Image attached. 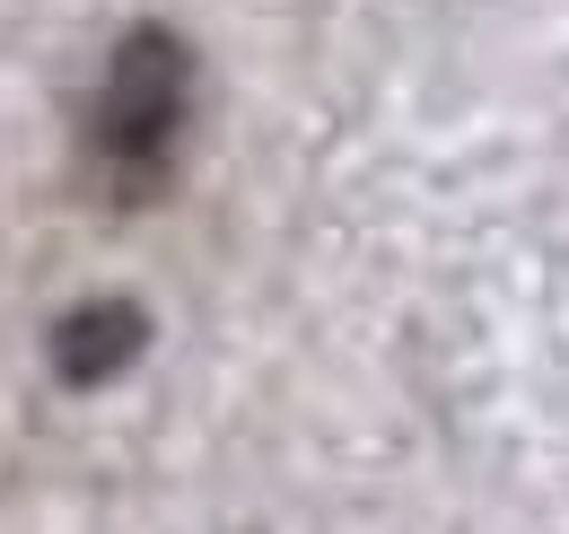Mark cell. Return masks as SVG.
Wrapping results in <instances>:
<instances>
[{"mask_svg": "<svg viewBox=\"0 0 569 534\" xmlns=\"http://www.w3.org/2000/svg\"><path fill=\"white\" fill-rule=\"evenodd\" d=\"M184 132H193V44L176 27L141 18L114 36V53L97 70V97L79 115V167L106 201L141 210L167 194Z\"/></svg>", "mask_w": 569, "mask_h": 534, "instance_id": "6da1fadb", "label": "cell"}, {"mask_svg": "<svg viewBox=\"0 0 569 534\" xmlns=\"http://www.w3.org/2000/svg\"><path fill=\"white\" fill-rule=\"evenodd\" d=\"M141 350H149V307L141 298H79L71 316L53 325V342H44V359H53V377H62L71 395L114 386Z\"/></svg>", "mask_w": 569, "mask_h": 534, "instance_id": "7a4b0ae2", "label": "cell"}]
</instances>
